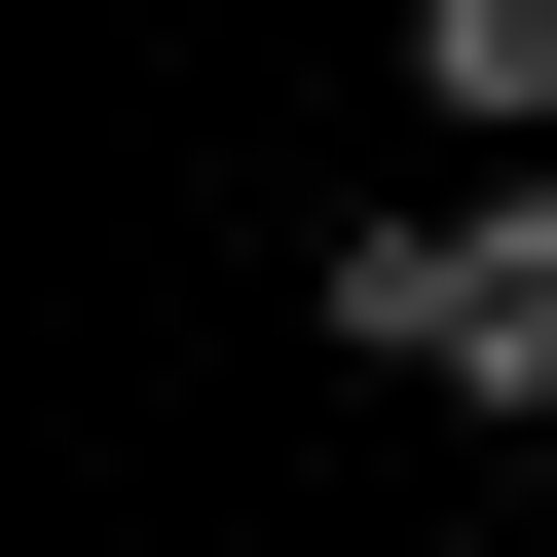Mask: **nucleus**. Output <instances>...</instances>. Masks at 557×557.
I'll use <instances>...</instances> for the list:
<instances>
[{
	"label": "nucleus",
	"instance_id": "f257e3e1",
	"mask_svg": "<svg viewBox=\"0 0 557 557\" xmlns=\"http://www.w3.org/2000/svg\"><path fill=\"white\" fill-rule=\"evenodd\" d=\"M298 298H335L372 372H446V409H520V446H557V149H483V186H409V223H335Z\"/></svg>",
	"mask_w": 557,
	"mask_h": 557
},
{
	"label": "nucleus",
	"instance_id": "f03ea898",
	"mask_svg": "<svg viewBox=\"0 0 557 557\" xmlns=\"http://www.w3.org/2000/svg\"><path fill=\"white\" fill-rule=\"evenodd\" d=\"M409 112L446 149H557V0H409Z\"/></svg>",
	"mask_w": 557,
	"mask_h": 557
}]
</instances>
